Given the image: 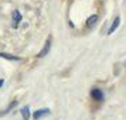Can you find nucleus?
Masks as SVG:
<instances>
[{"label":"nucleus","instance_id":"7","mask_svg":"<svg viewBox=\"0 0 126 120\" xmlns=\"http://www.w3.org/2000/svg\"><path fill=\"white\" fill-rule=\"evenodd\" d=\"M98 21V16L96 14H94V16H91V17H88V20H86V26H88V28H92L95 24H96Z\"/></svg>","mask_w":126,"mask_h":120},{"label":"nucleus","instance_id":"6","mask_svg":"<svg viewBox=\"0 0 126 120\" xmlns=\"http://www.w3.org/2000/svg\"><path fill=\"white\" fill-rule=\"evenodd\" d=\"M0 58H6V59H10V61H20L21 59L17 55H12V54H6V52H0Z\"/></svg>","mask_w":126,"mask_h":120},{"label":"nucleus","instance_id":"9","mask_svg":"<svg viewBox=\"0 0 126 120\" xmlns=\"http://www.w3.org/2000/svg\"><path fill=\"white\" fill-rule=\"evenodd\" d=\"M3 86V79H0V88Z\"/></svg>","mask_w":126,"mask_h":120},{"label":"nucleus","instance_id":"3","mask_svg":"<svg viewBox=\"0 0 126 120\" xmlns=\"http://www.w3.org/2000/svg\"><path fill=\"white\" fill-rule=\"evenodd\" d=\"M50 50H51V38H48V40L46 41V44H44V48H43L40 52H38V57H40V58L46 57L47 54L50 52Z\"/></svg>","mask_w":126,"mask_h":120},{"label":"nucleus","instance_id":"2","mask_svg":"<svg viewBox=\"0 0 126 120\" xmlns=\"http://www.w3.org/2000/svg\"><path fill=\"white\" fill-rule=\"evenodd\" d=\"M91 96L94 97V100H98V102H102L103 100V93L101 89H98V88H94L91 91Z\"/></svg>","mask_w":126,"mask_h":120},{"label":"nucleus","instance_id":"5","mask_svg":"<svg viewBox=\"0 0 126 120\" xmlns=\"http://www.w3.org/2000/svg\"><path fill=\"white\" fill-rule=\"evenodd\" d=\"M119 24H120V17L118 16V17H116V18L113 20V23H112V26L109 27V30H108V34H109V35H110V34H113L115 31H116V28L119 27Z\"/></svg>","mask_w":126,"mask_h":120},{"label":"nucleus","instance_id":"4","mask_svg":"<svg viewBox=\"0 0 126 120\" xmlns=\"http://www.w3.org/2000/svg\"><path fill=\"white\" fill-rule=\"evenodd\" d=\"M21 20H23V17H21L20 12H18V10H14V13H13V27H14V28H17Z\"/></svg>","mask_w":126,"mask_h":120},{"label":"nucleus","instance_id":"1","mask_svg":"<svg viewBox=\"0 0 126 120\" xmlns=\"http://www.w3.org/2000/svg\"><path fill=\"white\" fill-rule=\"evenodd\" d=\"M50 113H51V110H50V109H47V107L38 109V110H35L34 113H33V119H34V120H40V119H43V117L48 116Z\"/></svg>","mask_w":126,"mask_h":120},{"label":"nucleus","instance_id":"8","mask_svg":"<svg viewBox=\"0 0 126 120\" xmlns=\"http://www.w3.org/2000/svg\"><path fill=\"white\" fill-rule=\"evenodd\" d=\"M20 113H21L23 120H29L30 119V109H29V106H24V107H21V109H20Z\"/></svg>","mask_w":126,"mask_h":120}]
</instances>
